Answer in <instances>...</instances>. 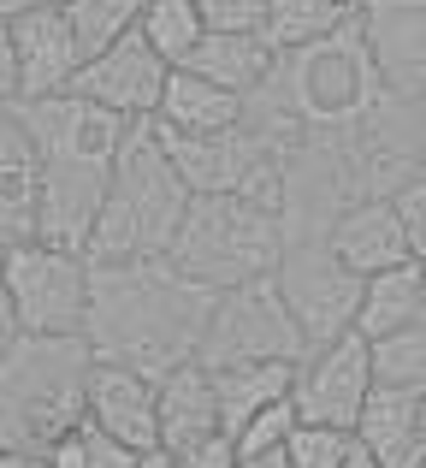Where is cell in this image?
<instances>
[{
	"label": "cell",
	"mask_w": 426,
	"mask_h": 468,
	"mask_svg": "<svg viewBox=\"0 0 426 468\" xmlns=\"http://www.w3.org/2000/svg\"><path fill=\"white\" fill-rule=\"evenodd\" d=\"M409 131H415V160H421V172H426V95H421V101H409Z\"/></svg>",
	"instance_id": "1f68e13d"
},
{
	"label": "cell",
	"mask_w": 426,
	"mask_h": 468,
	"mask_svg": "<svg viewBox=\"0 0 426 468\" xmlns=\"http://www.w3.org/2000/svg\"><path fill=\"white\" fill-rule=\"evenodd\" d=\"M18 338V326H12V309H6V279H0V356H6V344Z\"/></svg>",
	"instance_id": "836d02e7"
},
{
	"label": "cell",
	"mask_w": 426,
	"mask_h": 468,
	"mask_svg": "<svg viewBox=\"0 0 426 468\" xmlns=\"http://www.w3.org/2000/svg\"><path fill=\"white\" fill-rule=\"evenodd\" d=\"M36 196H42V154L18 107H0V250L36 238Z\"/></svg>",
	"instance_id": "9a60e30c"
},
{
	"label": "cell",
	"mask_w": 426,
	"mask_h": 468,
	"mask_svg": "<svg viewBox=\"0 0 426 468\" xmlns=\"http://www.w3.org/2000/svg\"><path fill=\"white\" fill-rule=\"evenodd\" d=\"M154 125H161V119H154ZM161 143H166V154H172V166L184 172L190 196H237L243 184H249V172L278 149L273 137H261V131H249V125L219 131V137H178V131L161 125Z\"/></svg>",
	"instance_id": "8fae6325"
},
{
	"label": "cell",
	"mask_w": 426,
	"mask_h": 468,
	"mask_svg": "<svg viewBox=\"0 0 426 468\" xmlns=\"http://www.w3.org/2000/svg\"><path fill=\"white\" fill-rule=\"evenodd\" d=\"M243 95L219 90V83L196 78V71L178 66L172 78H166V95H161V125L178 131V137H219V131H237L243 125Z\"/></svg>",
	"instance_id": "ac0fdd59"
},
{
	"label": "cell",
	"mask_w": 426,
	"mask_h": 468,
	"mask_svg": "<svg viewBox=\"0 0 426 468\" xmlns=\"http://www.w3.org/2000/svg\"><path fill=\"white\" fill-rule=\"evenodd\" d=\"M409 468H426V445H421V457H415V463H409Z\"/></svg>",
	"instance_id": "60d3db41"
},
{
	"label": "cell",
	"mask_w": 426,
	"mask_h": 468,
	"mask_svg": "<svg viewBox=\"0 0 426 468\" xmlns=\"http://www.w3.org/2000/svg\"><path fill=\"white\" fill-rule=\"evenodd\" d=\"M178 468H237V439L231 433H213V439H202V445H190V451H172Z\"/></svg>",
	"instance_id": "f546056e"
},
{
	"label": "cell",
	"mask_w": 426,
	"mask_h": 468,
	"mask_svg": "<svg viewBox=\"0 0 426 468\" xmlns=\"http://www.w3.org/2000/svg\"><path fill=\"white\" fill-rule=\"evenodd\" d=\"M285 250H290L285 214L255 207L243 196H196L172 250H166V261L219 297V291H237L249 279H273Z\"/></svg>",
	"instance_id": "277c9868"
},
{
	"label": "cell",
	"mask_w": 426,
	"mask_h": 468,
	"mask_svg": "<svg viewBox=\"0 0 426 468\" xmlns=\"http://www.w3.org/2000/svg\"><path fill=\"white\" fill-rule=\"evenodd\" d=\"M426 320V267L421 261H403L391 273H373L361 285V314H356V332L361 338H385V332H403V326H421Z\"/></svg>",
	"instance_id": "d6986e66"
},
{
	"label": "cell",
	"mask_w": 426,
	"mask_h": 468,
	"mask_svg": "<svg viewBox=\"0 0 426 468\" xmlns=\"http://www.w3.org/2000/svg\"><path fill=\"white\" fill-rule=\"evenodd\" d=\"M349 18H356V12L338 6V0H266L261 42L273 48V54H290V48H308V42L338 36Z\"/></svg>",
	"instance_id": "7402d4cb"
},
{
	"label": "cell",
	"mask_w": 426,
	"mask_h": 468,
	"mask_svg": "<svg viewBox=\"0 0 426 468\" xmlns=\"http://www.w3.org/2000/svg\"><path fill=\"white\" fill-rule=\"evenodd\" d=\"M0 451H6V445H0Z\"/></svg>",
	"instance_id": "7bdbcfd3"
},
{
	"label": "cell",
	"mask_w": 426,
	"mask_h": 468,
	"mask_svg": "<svg viewBox=\"0 0 426 468\" xmlns=\"http://www.w3.org/2000/svg\"><path fill=\"white\" fill-rule=\"evenodd\" d=\"M59 12L71 18V36H78L83 59H95L101 48L125 42V36L137 30V18H142V0H66Z\"/></svg>",
	"instance_id": "cb8c5ba5"
},
{
	"label": "cell",
	"mask_w": 426,
	"mask_h": 468,
	"mask_svg": "<svg viewBox=\"0 0 426 468\" xmlns=\"http://www.w3.org/2000/svg\"><path fill=\"white\" fill-rule=\"evenodd\" d=\"M196 12L213 36H261L266 24V0H196Z\"/></svg>",
	"instance_id": "83f0119b"
},
{
	"label": "cell",
	"mask_w": 426,
	"mask_h": 468,
	"mask_svg": "<svg viewBox=\"0 0 426 468\" xmlns=\"http://www.w3.org/2000/svg\"><path fill=\"white\" fill-rule=\"evenodd\" d=\"M356 24L391 101H421L426 95V0H368L356 12Z\"/></svg>",
	"instance_id": "30bf717a"
},
{
	"label": "cell",
	"mask_w": 426,
	"mask_h": 468,
	"mask_svg": "<svg viewBox=\"0 0 426 468\" xmlns=\"http://www.w3.org/2000/svg\"><path fill=\"white\" fill-rule=\"evenodd\" d=\"M154 398H161V451H190V445H202V439L225 433L213 374L202 362H184L166 379H154Z\"/></svg>",
	"instance_id": "2e32d148"
},
{
	"label": "cell",
	"mask_w": 426,
	"mask_h": 468,
	"mask_svg": "<svg viewBox=\"0 0 426 468\" xmlns=\"http://www.w3.org/2000/svg\"><path fill=\"white\" fill-rule=\"evenodd\" d=\"M30 6H42V0H0V30H6V24H18Z\"/></svg>",
	"instance_id": "d590c367"
},
{
	"label": "cell",
	"mask_w": 426,
	"mask_h": 468,
	"mask_svg": "<svg viewBox=\"0 0 426 468\" xmlns=\"http://www.w3.org/2000/svg\"><path fill=\"white\" fill-rule=\"evenodd\" d=\"M421 433H426V391H421Z\"/></svg>",
	"instance_id": "ab89813d"
},
{
	"label": "cell",
	"mask_w": 426,
	"mask_h": 468,
	"mask_svg": "<svg viewBox=\"0 0 426 468\" xmlns=\"http://www.w3.org/2000/svg\"><path fill=\"white\" fill-rule=\"evenodd\" d=\"M42 6H66V0H42Z\"/></svg>",
	"instance_id": "b9f144b4"
},
{
	"label": "cell",
	"mask_w": 426,
	"mask_h": 468,
	"mask_svg": "<svg viewBox=\"0 0 426 468\" xmlns=\"http://www.w3.org/2000/svg\"><path fill=\"white\" fill-rule=\"evenodd\" d=\"M344 468H379V463H373V451H368V445H361V439H356V451H349V457H344Z\"/></svg>",
	"instance_id": "74e56055"
},
{
	"label": "cell",
	"mask_w": 426,
	"mask_h": 468,
	"mask_svg": "<svg viewBox=\"0 0 426 468\" xmlns=\"http://www.w3.org/2000/svg\"><path fill=\"white\" fill-rule=\"evenodd\" d=\"M130 468H178V457H172V451H161V445H154V451H142V457L130 463Z\"/></svg>",
	"instance_id": "8d00e7d4"
},
{
	"label": "cell",
	"mask_w": 426,
	"mask_h": 468,
	"mask_svg": "<svg viewBox=\"0 0 426 468\" xmlns=\"http://www.w3.org/2000/svg\"><path fill=\"white\" fill-rule=\"evenodd\" d=\"M89 374H95L89 338L18 332L0 356V445L47 457L89 410Z\"/></svg>",
	"instance_id": "3957f363"
},
{
	"label": "cell",
	"mask_w": 426,
	"mask_h": 468,
	"mask_svg": "<svg viewBox=\"0 0 426 468\" xmlns=\"http://www.w3.org/2000/svg\"><path fill=\"white\" fill-rule=\"evenodd\" d=\"M391 207H397V219H403L409 255L426 267V172H415L409 184H397V190H391Z\"/></svg>",
	"instance_id": "f1b7e54d"
},
{
	"label": "cell",
	"mask_w": 426,
	"mask_h": 468,
	"mask_svg": "<svg viewBox=\"0 0 426 468\" xmlns=\"http://www.w3.org/2000/svg\"><path fill=\"white\" fill-rule=\"evenodd\" d=\"M12 54H18V107L66 95L83 71V48L71 36V18L59 6H30L12 24Z\"/></svg>",
	"instance_id": "7c38bea8"
},
{
	"label": "cell",
	"mask_w": 426,
	"mask_h": 468,
	"mask_svg": "<svg viewBox=\"0 0 426 468\" xmlns=\"http://www.w3.org/2000/svg\"><path fill=\"white\" fill-rule=\"evenodd\" d=\"M273 66H278V54L261 42V36H213V30L202 36L196 54L184 59V71H196V78L219 83V90L243 95V101L273 78Z\"/></svg>",
	"instance_id": "ffe728a7"
},
{
	"label": "cell",
	"mask_w": 426,
	"mask_h": 468,
	"mask_svg": "<svg viewBox=\"0 0 426 468\" xmlns=\"http://www.w3.org/2000/svg\"><path fill=\"white\" fill-rule=\"evenodd\" d=\"M273 285H278V297H285V309L296 320V332H302L308 350L356 332L361 285H368V279L349 273V267L326 250V238H296L290 243L285 261H278V273H273Z\"/></svg>",
	"instance_id": "52a82bcc"
},
{
	"label": "cell",
	"mask_w": 426,
	"mask_h": 468,
	"mask_svg": "<svg viewBox=\"0 0 426 468\" xmlns=\"http://www.w3.org/2000/svg\"><path fill=\"white\" fill-rule=\"evenodd\" d=\"M290 433H296V410H290V398H285V403H273V410H261L255 421H243L231 439H237V457H255V451H285Z\"/></svg>",
	"instance_id": "4316f807"
},
{
	"label": "cell",
	"mask_w": 426,
	"mask_h": 468,
	"mask_svg": "<svg viewBox=\"0 0 426 468\" xmlns=\"http://www.w3.org/2000/svg\"><path fill=\"white\" fill-rule=\"evenodd\" d=\"M0 107H18V54H12V24L0 30Z\"/></svg>",
	"instance_id": "4dcf8cb0"
},
{
	"label": "cell",
	"mask_w": 426,
	"mask_h": 468,
	"mask_svg": "<svg viewBox=\"0 0 426 468\" xmlns=\"http://www.w3.org/2000/svg\"><path fill=\"white\" fill-rule=\"evenodd\" d=\"M373 391V350L361 332H344V338L320 344L296 362V379H290V410L296 421L314 427H349L356 433V415Z\"/></svg>",
	"instance_id": "ba28073f"
},
{
	"label": "cell",
	"mask_w": 426,
	"mask_h": 468,
	"mask_svg": "<svg viewBox=\"0 0 426 468\" xmlns=\"http://www.w3.org/2000/svg\"><path fill=\"white\" fill-rule=\"evenodd\" d=\"M0 279H6V309L18 332L36 338H83L89 320V261L78 250H54L42 238H24L0 250Z\"/></svg>",
	"instance_id": "5b68a950"
},
{
	"label": "cell",
	"mask_w": 426,
	"mask_h": 468,
	"mask_svg": "<svg viewBox=\"0 0 426 468\" xmlns=\"http://www.w3.org/2000/svg\"><path fill=\"white\" fill-rule=\"evenodd\" d=\"M356 439L373 451L379 468H409L421 457L426 433H421V391H403V386H379L373 379L368 403L356 415Z\"/></svg>",
	"instance_id": "e0dca14e"
},
{
	"label": "cell",
	"mask_w": 426,
	"mask_h": 468,
	"mask_svg": "<svg viewBox=\"0 0 426 468\" xmlns=\"http://www.w3.org/2000/svg\"><path fill=\"white\" fill-rule=\"evenodd\" d=\"M0 468H47V457H36V451H0Z\"/></svg>",
	"instance_id": "e575fe53"
},
{
	"label": "cell",
	"mask_w": 426,
	"mask_h": 468,
	"mask_svg": "<svg viewBox=\"0 0 426 468\" xmlns=\"http://www.w3.org/2000/svg\"><path fill=\"white\" fill-rule=\"evenodd\" d=\"M83 421H95L101 433H113L125 451H154L161 445V398H154V379L137 367L119 362H95L89 374V410Z\"/></svg>",
	"instance_id": "4fadbf2b"
},
{
	"label": "cell",
	"mask_w": 426,
	"mask_h": 468,
	"mask_svg": "<svg viewBox=\"0 0 426 468\" xmlns=\"http://www.w3.org/2000/svg\"><path fill=\"white\" fill-rule=\"evenodd\" d=\"M208 374L219 391V421H225V433H237L243 421H255L261 410L290 398L296 362H243V367H208Z\"/></svg>",
	"instance_id": "44dd1931"
},
{
	"label": "cell",
	"mask_w": 426,
	"mask_h": 468,
	"mask_svg": "<svg viewBox=\"0 0 426 468\" xmlns=\"http://www.w3.org/2000/svg\"><path fill=\"white\" fill-rule=\"evenodd\" d=\"M338 6H349V12H361V6H368V0H338Z\"/></svg>",
	"instance_id": "f35d334b"
},
{
	"label": "cell",
	"mask_w": 426,
	"mask_h": 468,
	"mask_svg": "<svg viewBox=\"0 0 426 468\" xmlns=\"http://www.w3.org/2000/svg\"><path fill=\"white\" fill-rule=\"evenodd\" d=\"M190 184L172 166L154 119H137L125 137V149L113 160V184H107L101 219L89 231L83 261H154L172 250L178 226L190 214Z\"/></svg>",
	"instance_id": "7a4b0ae2"
},
{
	"label": "cell",
	"mask_w": 426,
	"mask_h": 468,
	"mask_svg": "<svg viewBox=\"0 0 426 468\" xmlns=\"http://www.w3.org/2000/svg\"><path fill=\"white\" fill-rule=\"evenodd\" d=\"M296 320L273 279H249L237 291H219L208 314V338H202V367H243V362H302Z\"/></svg>",
	"instance_id": "8992f818"
},
{
	"label": "cell",
	"mask_w": 426,
	"mask_h": 468,
	"mask_svg": "<svg viewBox=\"0 0 426 468\" xmlns=\"http://www.w3.org/2000/svg\"><path fill=\"white\" fill-rule=\"evenodd\" d=\"M213 291L184 279L166 255L154 261H89V338L95 362L137 367L149 379H166L172 367L202 362Z\"/></svg>",
	"instance_id": "6da1fadb"
},
{
	"label": "cell",
	"mask_w": 426,
	"mask_h": 468,
	"mask_svg": "<svg viewBox=\"0 0 426 468\" xmlns=\"http://www.w3.org/2000/svg\"><path fill=\"white\" fill-rule=\"evenodd\" d=\"M166 78H172V66H166V59L130 30L125 42H113V48H101L95 59H83V71L71 78V95H83V101H95V107H107V113H119V119L137 125V119L161 113Z\"/></svg>",
	"instance_id": "9c48e42d"
},
{
	"label": "cell",
	"mask_w": 426,
	"mask_h": 468,
	"mask_svg": "<svg viewBox=\"0 0 426 468\" xmlns=\"http://www.w3.org/2000/svg\"><path fill=\"white\" fill-rule=\"evenodd\" d=\"M356 451V433L349 427H314V421H296L285 457L290 468H344V457Z\"/></svg>",
	"instance_id": "484cf974"
},
{
	"label": "cell",
	"mask_w": 426,
	"mask_h": 468,
	"mask_svg": "<svg viewBox=\"0 0 426 468\" xmlns=\"http://www.w3.org/2000/svg\"><path fill=\"white\" fill-rule=\"evenodd\" d=\"M137 36L154 48V54L166 59V66H184L190 54H196V42L208 36V24H202L196 0H142V18H137Z\"/></svg>",
	"instance_id": "603a6c76"
},
{
	"label": "cell",
	"mask_w": 426,
	"mask_h": 468,
	"mask_svg": "<svg viewBox=\"0 0 426 468\" xmlns=\"http://www.w3.org/2000/svg\"><path fill=\"white\" fill-rule=\"evenodd\" d=\"M326 250L349 267V273L373 279V273H391V267L415 261L403 238V219H397L391 196H368V202L344 207V214L326 226Z\"/></svg>",
	"instance_id": "5bb4252c"
},
{
	"label": "cell",
	"mask_w": 426,
	"mask_h": 468,
	"mask_svg": "<svg viewBox=\"0 0 426 468\" xmlns=\"http://www.w3.org/2000/svg\"><path fill=\"white\" fill-rule=\"evenodd\" d=\"M237 468H290L285 451H255V457H237Z\"/></svg>",
	"instance_id": "d6a6232c"
},
{
	"label": "cell",
	"mask_w": 426,
	"mask_h": 468,
	"mask_svg": "<svg viewBox=\"0 0 426 468\" xmlns=\"http://www.w3.org/2000/svg\"><path fill=\"white\" fill-rule=\"evenodd\" d=\"M368 350H373V379H379V386L426 391V320L421 326H403V332H385Z\"/></svg>",
	"instance_id": "d4e9b609"
}]
</instances>
